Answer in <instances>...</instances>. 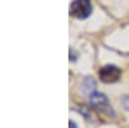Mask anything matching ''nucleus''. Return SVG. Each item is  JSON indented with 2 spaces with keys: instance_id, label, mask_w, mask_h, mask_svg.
Wrapping results in <instances>:
<instances>
[{
  "instance_id": "f257e3e1",
  "label": "nucleus",
  "mask_w": 129,
  "mask_h": 128,
  "mask_svg": "<svg viewBox=\"0 0 129 128\" xmlns=\"http://www.w3.org/2000/svg\"><path fill=\"white\" fill-rule=\"evenodd\" d=\"M92 13L90 0H74L70 5V14L78 19H85Z\"/></svg>"
},
{
  "instance_id": "f03ea898",
  "label": "nucleus",
  "mask_w": 129,
  "mask_h": 128,
  "mask_svg": "<svg viewBox=\"0 0 129 128\" xmlns=\"http://www.w3.org/2000/svg\"><path fill=\"white\" fill-rule=\"evenodd\" d=\"M98 75H100L101 80L105 83H115L116 80H119L121 71L119 67H116L114 65H106L100 70Z\"/></svg>"
},
{
  "instance_id": "7ed1b4c3",
  "label": "nucleus",
  "mask_w": 129,
  "mask_h": 128,
  "mask_svg": "<svg viewBox=\"0 0 129 128\" xmlns=\"http://www.w3.org/2000/svg\"><path fill=\"white\" fill-rule=\"evenodd\" d=\"M89 101H90V105L94 106L95 109L107 111L109 114L112 113L110 105H109V100H107V97H106L105 94L98 93V92H94V93L89 94Z\"/></svg>"
},
{
  "instance_id": "20e7f679",
  "label": "nucleus",
  "mask_w": 129,
  "mask_h": 128,
  "mask_svg": "<svg viewBox=\"0 0 129 128\" xmlns=\"http://www.w3.org/2000/svg\"><path fill=\"white\" fill-rule=\"evenodd\" d=\"M94 89H95V83H94V80L90 79V78L85 79V82H84V92L92 94V93H94Z\"/></svg>"
},
{
  "instance_id": "39448f33",
  "label": "nucleus",
  "mask_w": 129,
  "mask_h": 128,
  "mask_svg": "<svg viewBox=\"0 0 129 128\" xmlns=\"http://www.w3.org/2000/svg\"><path fill=\"white\" fill-rule=\"evenodd\" d=\"M121 104H123V106H124V108H125L126 110H129V96H126V97H124V98H123Z\"/></svg>"
},
{
  "instance_id": "423d86ee",
  "label": "nucleus",
  "mask_w": 129,
  "mask_h": 128,
  "mask_svg": "<svg viewBox=\"0 0 129 128\" xmlns=\"http://www.w3.org/2000/svg\"><path fill=\"white\" fill-rule=\"evenodd\" d=\"M69 127H70V128H76V124H75L72 120H70V122H69Z\"/></svg>"
}]
</instances>
